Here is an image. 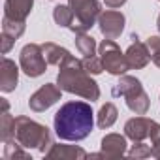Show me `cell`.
<instances>
[{"instance_id": "cell-1", "label": "cell", "mask_w": 160, "mask_h": 160, "mask_svg": "<svg viewBox=\"0 0 160 160\" xmlns=\"http://www.w3.org/2000/svg\"><path fill=\"white\" fill-rule=\"evenodd\" d=\"M55 134L64 141H81L94 128V113L87 102H66L53 117Z\"/></svg>"}, {"instance_id": "cell-2", "label": "cell", "mask_w": 160, "mask_h": 160, "mask_svg": "<svg viewBox=\"0 0 160 160\" xmlns=\"http://www.w3.org/2000/svg\"><path fill=\"white\" fill-rule=\"evenodd\" d=\"M57 85L70 94L81 96L85 100L96 102L100 100V87L92 79V75L85 70L83 60L75 58L73 55L66 57L62 64L58 66V75H57Z\"/></svg>"}, {"instance_id": "cell-3", "label": "cell", "mask_w": 160, "mask_h": 160, "mask_svg": "<svg viewBox=\"0 0 160 160\" xmlns=\"http://www.w3.org/2000/svg\"><path fill=\"white\" fill-rule=\"evenodd\" d=\"M15 139L25 149H38L42 154L53 147V136L49 128L27 115L15 117Z\"/></svg>"}, {"instance_id": "cell-4", "label": "cell", "mask_w": 160, "mask_h": 160, "mask_svg": "<svg viewBox=\"0 0 160 160\" xmlns=\"http://www.w3.org/2000/svg\"><path fill=\"white\" fill-rule=\"evenodd\" d=\"M111 96H115V98L122 96L126 102V108L136 115H145L151 108L149 94L145 92L141 81L134 75H126V73L121 75L119 81L111 89Z\"/></svg>"}, {"instance_id": "cell-5", "label": "cell", "mask_w": 160, "mask_h": 160, "mask_svg": "<svg viewBox=\"0 0 160 160\" xmlns=\"http://www.w3.org/2000/svg\"><path fill=\"white\" fill-rule=\"evenodd\" d=\"M68 6L73 12V23L70 27L73 34L91 30L102 13V4L98 0H68Z\"/></svg>"}, {"instance_id": "cell-6", "label": "cell", "mask_w": 160, "mask_h": 160, "mask_svg": "<svg viewBox=\"0 0 160 160\" xmlns=\"http://www.w3.org/2000/svg\"><path fill=\"white\" fill-rule=\"evenodd\" d=\"M98 53L100 58L104 62V70L111 75H124L130 70V64L126 60V53L121 51V47L115 43V40H102V43L98 45Z\"/></svg>"}, {"instance_id": "cell-7", "label": "cell", "mask_w": 160, "mask_h": 160, "mask_svg": "<svg viewBox=\"0 0 160 160\" xmlns=\"http://www.w3.org/2000/svg\"><path fill=\"white\" fill-rule=\"evenodd\" d=\"M21 72L28 77H40L47 70V60L43 57V49L38 43H27L19 53Z\"/></svg>"}, {"instance_id": "cell-8", "label": "cell", "mask_w": 160, "mask_h": 160, "mask_svg": "<svg viewBox=\"0 0 160 160\" xmlns=\"http://www.w3.org/2000/svg\"><path fill=\"white\" fill-rule=\"evenodd\" d=\"M62 96V89L58 85H53V83H45L42 85L34 94H30L28 98V108L36 113H42V111H47L51 106H55Z\"/></svg>"}, {"instance_id": "cell-9", "label": "cell", "mask_w": 160, "mask_h": 160, "mask_svg": "<svg viewBox=\"0 0 160 160\" xmlns=\"http://www.w3.org/2000/svg\"><path fill=\"white\" fill-rule=\"evenodd\" d=\"M124 25H126V17L117 10H106L98 17V28L104 34V38H109V40H117L122 34Z\"/></svg>"}, {"instance_id": "cell-10", "label": "cell", "mask_w": 160, "mask_h": 160, "mask_svg": "<svg viewBox=\"0 0 160 160\" xmlns=\"http://www.w3.org/2000/svg\"><path fill=\"white\" fill-rule=\"evenodd\" d=\"M102 151L100 152H92L89 154L91 158H100V156H108V158H119L124 156L128 151V143H126V136L121 134H106L100 141Z\"/></svg>"}, {"instance_id": "cell-11", "label": "cell", "mask_w": 160, "mask_h": 160, "mask_svg": "<svg viewBox=\"0 0 160 160\" xmlns=\"http://www.w3.org/2000/svg\"><path fill=\"white\" fill-rule=\"evenodd\" d=\"M130 40H132V43L124 51L126 53V60L130 64V70H141V68H145L151 62V51H149L147 43L138 38V34H132Z\"/></svg>"}, {"instance_id": "cell-12", "label": "cell", "mask_w": 160, "mask_h": 160, "mask_svg": "<svg viewBox=\"0 0 160 160\" xmlns=\"http://www.w3.org/2000/svg\"><path fill=\"white\" fill-rule=\"evenodd\" d=\"M19 68L15 64V60L4 57L2 58V64H0V91L4 94L8 92H13L17 89V83H19Z\"/></svg>"}, {"instance_id": "cell-13", "label": "cell", "mask_w": 160, "mask_h": 160, "mask_svg": "<svg viewBox=\"0 0 160 160\" xmlns=\"http://www.w3.org/2000/svg\"><path fill=\"white\" fill-rule=\"evenodd\" d=\"M152 119L149 117H143V115H138V117H132L124 122V136L132 141H145L149 138V132H151V126H152Z\"/></svg>"}, {"instance_id": "cell-14", "label": "cell", "mask_w": 160, "mask_h": 160, "mask_svg": "<svg viewBox=\"0 0 160 160\" xmlns=\"http://www.w3.org/2000/svg\"><path fill=\"white\" fill-rule=\"evenodd\" d=\"M45 158H49V160H85V158H89V154L79 145L53 143V147L45 152Z\"/></svg>"}, {"instance_id": "cell-15", "label": "cell", "mask_w": 160, "mask_h": 160, "mask_svg": "<svg viewBox=\"0 0 160 160\" xmlns=\"http://www.w3.org/2000/svg\"><path fill=\"white\" fill-rule=\"evenodd\" d=\"M32 8L34 0H4V17L27 23V17L30 15Z\"/></svg>"}, {"instance_id": "cell-16", "label": "cell", "mask_w": 160, "mask_h": 160, "mask_svg": "<svg viewBox=\"0 0 160 160\" xmlns=\"http://www.w3.org/2000/svg\"><path fill=\"white\" fill-rule=\"evenodd\" d=\"M42 49H43V57L47 60V64H55V66H60L62 60L66 57H70V51L66 47H60L53 42H45L42 43Z\"/></svg>"}, {"instance_id": "cell-17", "label": "cell", "mask_w": 160, "mask_h": 160, "mask_svg": "<svg viewBox=\"0 0 160 160\" xmlns=\"http://www.w3.org/2000/svg\"><path fill=\"white\" fill-rule=\"evenodd\" d=\"M117 117H119V109H117V106H115L113 102H106V104L100 108L98 115H96V124H98V128H102V130L111 128V126L115 124Z\"/></svg>"}, {"instance_id": "cell-18", "label": "cell", "mask_w": 160, "mask_h": 160, "mask_svg": "<svg viewBox=\"0 0 160 160\" xmlns=\"http://www.w3.org/2000/svg\"><path fill=\"white\" fill-rule=\"evenodd\" d=\"M75 47L83 57H92V55H96V49H98L96 40L91 34H87V32L75 34Z\"/></svg>"}, {"instance_id": "cell-19", "label": "cell", "mask_w": 160, "mask_h": 160, "mask_svg": "<svg viewBox=\"0 0 160 160\" xmlns=\"http://www.w3.org/2000/svg\"><path fill=\"white\" fill-rule=\"evenodd\" d=\"M15 138V117L10 115V111L0 113V139L2 143Z\"/></svg>"}, {"instance_id": "cell-20", "label": "cell", "mask_w": 160, "mask_h": 160, "mask_svg": "<svg viewBox=\"0 0 160 160\" xmlns=\"http://www.w3.org/2000/svg\"><path fill=\"white\" fill-rule=\"evenodd\" d=\"M53 19L58 27L62 28H70L72 23H73V12L68 4H58L53 8Z\"/></svg>"}, {"instance_id": "cell-21", "label": "cell", "mask_w": 160, "mask_h": 160, "mask_svg": "<svg viewBox=\"0 0 160 160\" xmlns=\"http://www.w3.org/2000/svg\"><path fill=\"white\" fill-rule=\"evenodd\" d=\"M27 30V23L23 21H15V19H10V17H2V34L13 38V40H19Z\"/></svg>"}, {"instance_id": "cell-22", "label": "cell", "mask_w": 160, "mask_h": 160, "mask_svg": "<svg viewBox=\"0 0 160 160\" xmlns=\"http://www.w3.org/2000/svg\"><path fill=\"white\" fill-rule=\"evenodd\" d=\"M4 158H6V160H15V158L32 160V158H30V154L25 151V147H23V145H21L15 138L4 143Z\"/></svg>"}, {"instance_id": "cell-23", "label": "cell", "mask_w": 160, "mask_h": 160, "mask_svg": "<svg viewBox=\"0 0 160 160\" xmlns=\"http://www.w3.org/2000/svg\"><path fill=\"white\" fill-rule=\"evenodd\" d=\"M126 154L130 156V158H149V156H152V149H151V145H147V143H143V141H134V145L126 151Z\"/></svg>"}, {"instance_id": "cell-24", "label": "cell", "mask_w": 160, "mask_h": 160, "mask_svg": "<svg viewBox=\"0 0 160 160\" xmlns=\"http://www.w3.org/2000/svg\"><path fill=\"white\" fill-rule=\"evenodd\" d=\"M83 66L91 75H100L104 72V62L100 57L92 55V57H83Z\"/></svg>"}, {"instance_id": "cell-25", "label": "cell", "mask_w": 160, "mask_h": 160, "mask_svg": "<svg viewBox=\"0 0 160 160\" xmlns=\"http://www.w3.org/2000/svg\"><path fill=\"white\" fill-rule=\"evenodd\" d=\"M149 138H151V149H152V156L160 160V122H152L151 126V132H149Z\"/></svg>"}, {"instance_id": "cell-26", "label": "cell", "mask_w": 160, "mask_h": 160, "mask_svg": "<svg viewBox=\"0 0 160 160\" xmlns=\"http://www.w3.org/2000/svg\"><path fill=\"white\" fill-rule=\"evenodd\" d=\"M145 43L151 51V60L160 68V36H149Z\"/></svg>"}, {"instance_id": "cell-27", "label": "cell", "mask_w": 160, "mask_h": 160, "mask_svg": "<svg viewBox=\"0 0 160 160\" xmlns=\"http://www.w3.org/2000/svg\"><path fill=\"white\" fill-rule=\"evenodd\" d=\"M13 43H15V40H13V38H10V36L2 34V55H8V53H10V49L13 47Z\"/></svg>"}, {"instance_id": "cell-28", "label": "cell", "mask_w": 160, "mask_h": 160, "mask_svg": "<svg viewBox=\"0 0 160 160\" xmlns=\"http://www.w3.org/2000/svg\"><path fill=\"white\" fill-rule=\"evenodd\" d=\"M104 2L109 10H117V8H122L126 4V0H104Z\"/></svg>"}, {"instance_id": "cell-29", "label": "cell", "mask_w": 160, "mask_h": 160, "mask_svg": "<svg viewBox=\"0 0 160 160\" xmlns=\"http://www.w3.org/2000/svg\"><path fill=\"white\" fill-rule=\"evenodd\" d=\"M0 102H2V111H8L10 109V104H8L6 98H0Z\"/></svg>"}, {"instance_id": "cell-30", "label": "cell", "mask_w": 160, "mask_h": 160, "mask_svg": "<svg viewBox=\"0 0 160 160\" xmlns=\"http://www.w3.org/2000/svg\"><path fill=\"white\" fill-rule=\"evenodd\" d=\"M156 28H158V32H160V13H158V17H156Z\"/></svg>"}, {"instance_id": "cell-31", "label": "cell", "mask_w": 160, "mask_h": 160, "mask_svg": "<svg viewBox=\"0 0 160 160\" xmlns=\"http://www.w3.org/2000/svg\"><path fill=\"white\" fill-rule=\"evenodd\" d=\"M158 2H160V0H158Z\"/></svg>"}]
</instances>
